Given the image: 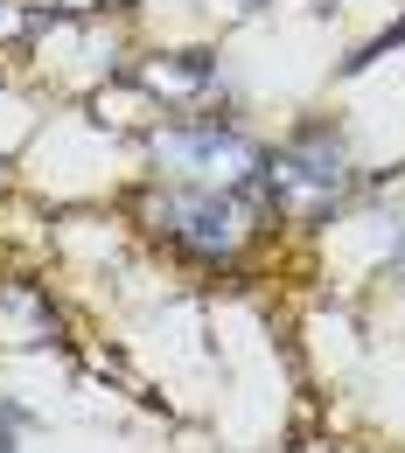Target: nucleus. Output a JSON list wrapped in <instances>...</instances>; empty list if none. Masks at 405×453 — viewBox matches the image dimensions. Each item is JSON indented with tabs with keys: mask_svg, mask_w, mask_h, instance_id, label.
Returning <instances> with one entry per match:
<instances>
[{
	"mask_svg": "<svg viewBox=\"0 0 405 453\" xmlns=\"http://www.w3.org/2000/svg\"><path fill=\"white\" fill-rule=\"evenodd\" d=\"M0 453H21V411L0 404Z\"/></svg>",
	"mask_w": 405,
	"mask_h": 453,
	"instance_id": "7",
	"label": "nucleus"
},
{
	"mask_svg": "<svg viewBox=\"0 0 405 453\" xmlns=\"http://www.w3.org/2000/svg\"><path fill=\"white\" fill-rule=\"evenodd\" d=\"M238 7H259V0H238Z\"/></svg>",
	"mask_w": 405,
	"mask_h": 453,
	"instance_id": "9",
	"label": "nucleus"
},
{
	"mask_svg": "<svg viewBox=\"0 0 405 453\" xmlns=\"http://www.w3.org/2000/svg\"><path fill=\"white\" fill-rule=\"evenodd\" d=\"M147 230L154 237H168L175 251H189V258H203V265H224L245 251V237H252V203L231 196V188H189V181H161L154 196H147Z\"/></svg>",
	"mask_w": 405,
	"mask_h": 453,
	"instance_id": "3",
	"label": "nucleus"
},
{
	"mask_svg": "<svg viewBox=\"0 0 405 453\" xmlns=\"http://www.w3.org/2000/svg\"><path fill=\"white\" fill-rule=\"evenodd\" d=\"M35 28H43V14H28L21 0H0V50H21V42H35Z\"/></svg>",
	"mask_w": 405,
	"mask_h": 453,
	"instance_id": "6",
	"label": "nucleus"
},
{
	"mask_svg": "<svg viewBox=\"0 0 405 453\" xmlns=\"http://www.w3.org/2000/svg\"><path fill=\"white\" fill-rule=\"evenodd\" d=\"M154 168L161 181H189V188H231V196H252L259 174H266V147L245 140L238 126H224L217 112H189L154 126Z\"/></svg>",
	"mask_w": 405,
	"mask_h": 453,
	"instance_id": "1",
	"label": "nucleus"
},
{
	"mask_svg": "<svg viewBox=\"0 0 405 453\" xmlns=\"http://www.w3.org/2000/svg\"><path fill=\"white\" fill-rule=\"evenodd\" d=\"M0 314L21 321V342H50V335H57V307H50L35 286H21V280L0 286Z\"/></svg>",
	"mask_w": 405,
	"mask_h": 453,
	"instance_id": "5",
	"label": "nucleus"
},
{
	"mask_svg": "<svg viewBox=\"0 0 405 453\" xmlns=\"http://www.w3.org/2000/svg\"><path fill=\"white\" fill-rule=\"evenodd\" d=\"M259 188L273 196L280 217H293V224H322V217H336V210L349 203V188H356V161H349V147H343L336 126H300L287 147L266 154Z\"/></svg>",
	"mask_w": 405,
	"mask_h": 453,
	"instance_id": "2",
	"label": "nucleus"
},
{
	"mask_svg": "<svg viewBox=\"0 0 405 453\" xmlns=\"http://www.w3.org/2000/svg\"><path fill=\"white\" fill-rule=\"evenodd\" d=\"M140 84L168 105V112H203L210 91H217V63L203 50H161V57L140 63Z\"/></svg>",
	"mask_w": 405,
	"mask_h": 453,
	"instance_id": "4",
	"label": "nucleus"
},
{
	"mask_svg": "<svg viewBox=\"0 0 405 453\" xmlns=\"http://www.w3.org/2000/svg\"><path fill=\"white\" fill-rule=\"evenodd\" d=\"M63 14H98V7H133V0H57Z\"/></svg>",
	"mask_w": 405,
	"mask_h": 453,
	"instance_id": "8",
	"label": "nucleus"
}]
</instances>
